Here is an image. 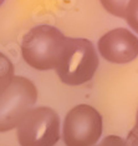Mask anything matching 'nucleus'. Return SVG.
<instances>
[{
  "instance_id": "f257e3e1",
  "label": "nucleus",
  "mask_w": 138,
  "mask_h": 146,
  "mask_svg": "<svg viewBox=\"0 0 138 146\" xmlns=\"http://www.w3.org/2000/svg\"><path fill=\"white\" fill-rule=\"evenodd\" d=\"M67 39L55 26L37 25L22 39V58L26 64L36 70L57 69L66 49Z\"/></svg>"
},
{
  "instance_id": "f03ea898",
  "label": "nucleus",
  "mask_w": 138,
  "mask_h": 146,
  "mask_svg": "<svg viewBox=\"0 0 138 146\" xmlns=\"http://www.w3.org/2000/svg\"><path fill=\"white\" fill-rule=\"evenodd\" d=\"M98 65L97 52L90 40L68 38L56 72L64 84L78 86L93 78Z\"/></svg>"
},
{
  "instance_id": "7ed1b4c3",
  "label": "nucleus",
  "mask_w": 138,
  "mask_h": 146,
  "mask_svg": "<svg viewBox=\"0 0 138 146\" xmlns=\"http://www.w3.org/2000/svg\"><path fill=\"white\" fill-rule=\"evenodd\" d=\"M37 101V89L30 79L14 76L0 90V132L18 127L21 119Z\"/></svg>"
},
{
  "instance_id": "20e7f679",
  "label": "nucleus",
  "mask_w": 138,
  "mask_h": 146,
  "mask_svg": "<svg viewBox=\"0 0 138 146\" xmlns=\"http://www.w3.org/2000/svg\"><path fill=\"white\" fill-rule=\"evenodd\" d=\"M20 146H55L60 139V119L47 106L30 109L16 130Z\"/></svg>"
},
{
  "instance_id": "39448f33",
  "label": "nucleus",
  "mask_w": 138,
  "mask_h": 146,
  "mask_svg": "<svg viewBox=\"0 0 138 146\" xmlns=\"http://www.w3.org/2000/svg\"><path fill=\"white\" fill-rule=\"evenodd\" d=\"M102 135V116L95 108L80 104L67 112L62 139L66 146H95Z\"/></svg>"
},
{
  "instance_id": "423d86ee",
  "label": "nucleus",
  "mask_w": 138,
  "mask_h": 146,
  "mask_svg": "<svg viewBox=\"0 0 138 146\" xmlns=\"http://www.w3.org/2000/svg\"><path fill=\"white\" fill-rule=\"evenodd\" d=\"M98 51L113 64H127L138 56V38L124 28L106 33L98 40Z\"/></svg>"
},
{
  "instance_id": "0eeeda50",
  "label": "nucleus",
  "mask_w": 138,
  "mask_h": 146,
  "mask_svg": "<svg viewBox=\"0 0 138 146\" xmlns=\"http://www.w3.org/2000/svg\"><path fill=\"white\" fill-rule=\"evenodd\" d=\"M14 78V65L9 58L0 52V90L6 88Z\"/></svg>"
},
{
  "instance_id": "6e6552de",
  "label": "nucleus",
  "mask_w": 138,
  "mask_h": 146,
  "mask_svg": "<svg viewBox=\"0 0 138 146\" xmlns=\"http://www.w3.org/2000/svg\"><path fill=\"white\" fill-rule=\"evenodd\" d=\"M106 10L117 18H126V10L129 0H100Z\"/></svg>"
},
{
  "instance_id": "1a4fd4ad",
  "label": "nucleus",
  "mask_w": 138,
  "mask_h": 146,
  "mask_svg": "<svg viewBox=\"0 0 138 146\" xmlns=\"http://www.w3.org/2000/svg\"><path fill=\"white\" fill-rule=\"evenodd\" d=\"M124 19L129 28L138 34V0H129Z\"/></svg>"
},
{
  "instance_id": "9d476101",
  "label": "nucleus",
  "mask_w": 138,
  "mask_h": 146,
  "mask_svg": "<svg viewBox=\"0 0 138 146\" xmlns=\"http://www.w3.org/2000/svg\"><path fill=\"white\" fill-rule=\"evenodd\" d=\"M95 146H127V142L122 137H120V136L110 135V136H106L102 141L98 142Z\"/></svg>"
},
{
  "instance_id": "9b49d317",
  "label": "nucleus",
  "mask_w": 138,
  "mask_h": 146,
  "mask_svg": "<svg viewBox=\"0 0 138 146\" xmlns=\"http://www.w3.org/2000/svg\"><path fill=\"white\" fill-rule=\"evenodd\" d=\"M126 142H127V146H138V121H136V125L129 131Z\"/></svg>"
},
{
  "instance_id": "f8f14e48",
  "label": "nucleus",
  "mask_w": 138,
  "mask_h": 146,
  "mask_svg": "<svg viewBox=\"0 0 138 146\" xmlns=\"http://www.w3.org/2000/svg\"><path fill=\"white\" fill-rule=\"evenodd\" d=\"M136 121H138V111H137V116H136Z\"/></svg>"
},
{
  "instance_id": "ddd939ff",
  "label": "nucleus",
  "mask_w": 138,
  "mask_h": 146,
  "mask_svg": "<svg viewBox=\"0 0 138 146\" xmlns=\"http://www.w3.org/2000/svg\"><path fill=\"white\" fill-rule=\"evenodd\" d=\"M4 1H5V0H0V5H1L3 3H4Z\"/></svg>"
}]
</instances>
